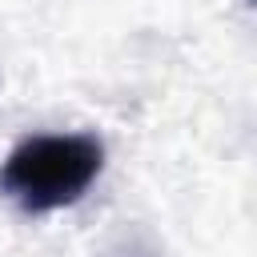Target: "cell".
Here are the masks:
<instances>
[{
	"instance_id": "6da1fadb",
	"label": "cell",
	"mask_w": 257,
	"mask_h": 257,
	"mask_svg": "<svg viewBox=\"0 0 257 257\" xmlns=\"http://www.w3.org/2000/svg\"><path fill=\"white\" fill-rule=\"evenodd\" d=\"M104 169V145L88 133H40L0 165V193L24 213H52L88 193Z\"/></svg>"
}]
</instances>
